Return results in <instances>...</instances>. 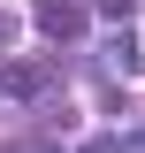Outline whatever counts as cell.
<instances>
[{
  "label": "cell",
  "instance_id": "7a4b0ae2",
  "mask_svg": "<svg viewBox=\"0 0 145 153\" xmlns=\"http://www.w3.org/2000/svg\"><path fill=\"white\" fill-rule=\"evenodd\" d=\"M107 69H115V76L138 69V38H130V31H122V38H107Z\"/></svg>",
  "mask_w": 145,
  "mask_h": 153
},
{
  "label": "cell",
  "instance_id": "277c9868",
  "mask_svg": "<svg viewBox=\"0 0 145 153\" xmlns=\"http://www.w3.org/2000/svg\"><path fill=\"white\" fill-rule=\"evenodd\" d=\"M76 153H130V146H122V138H84Z\"/></svg>",
  "mask_w": 145,
  "mask_h": 153
},
{
  "label": "cell",
  "instance_id": "6da1fadb",
  "mask_svg": "<svg viewBox=\"0 0 145 153\" xmlns=\"http://www.w3.org/2000/svg\"><path fill=\"white\" fill-rule=\"evenodd\" d=\"M31 23H38V38H54V46H76V38H84V0H38L31 8Z\"/></svg>",
  "mask_w": 145,
  "mask_h": 153
},
{
  "label": "cell",
  "instance_id": "5b68a950",
  "mask_svg": "<svg viewBox=\"0 0 145 153\" xmlns=\"http://www.w3.org/2000/svg\"><path fill=\"white\" fill-rule=\"evenodd\" d=\"M8 31H16V23H8V16H0V46H8Z\"/></svg>",
  "mask_w": 145,
  "mask_h": 153
},
{
  "label": "cell",
  "instance_id": "3957f363",
  "mask_svg": "<svg viewBox=\"0 0 145 153\" xmlns=\"http://www.w3.org/2000/svg\"><path fill=\"white\" fill-rule=\"evenodd\" d=\"M92 8H99V16H115V23H130V8H138V0H92Z\"/></svg>",
  "mask_w": 145,
  "mask_h": 153
}]
</instances>
